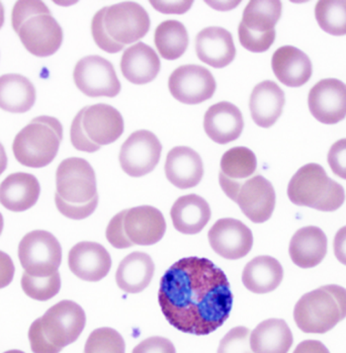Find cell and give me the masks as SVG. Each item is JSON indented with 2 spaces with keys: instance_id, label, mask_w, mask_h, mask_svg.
<instances>
[{
  "instance_id": "6da1fadb",
  "label": "cell",
  "mask_w": 346,
  "mask_h": 353,
  "mask_svg": "<svg viewBox=\"0 0 346 353\" xmlns=\"http://www.w3.org/2000/svg\"><path fill=\"white\" fill-rule=\"evenodd\" d=\"M160 307L177 330L204 336L230 316L233 294L226 274L207 259L185 257L162 276Z\"/></svg>"
},
{
  "instance_id": "f546056e",
  "label": "cell",
  "mask_w": 346,
  "mask_h": 353,
  "mask_svg": "<svg viewBox=\"0 0 346 353\" xmlns=\"http://www.w3.org/2000/svg\"><path fill=\"white\" fill-rule=\"evenodd\" d=\"M154 272V262L147 253H131L119 265L116 285L128 294H139L150 285Z\"/></svg>"
},
{
  "instance_id": "ba28073f",
  "label": "cell",
  "mask_w": 346,
  "mask_h": 353,
  "mask_svg": "<svg viewBox=\"0 0 346 353\" xmlns=\"http://www.w3.org/2000/svg\"><path fill=\"white\" fill-rule=\"evenodd\" d=\"M62 140L63 127L60 121L41 116L17 134L12 151L17 161L26 168H46L57 156Z\"/></svg>"
},
{
  "instance_id": "7bdbcfd3",
  "label": "cell",
  "mask_w": 346,
  "mask_h": 353,
  "mask_svg": "<svg viewBox=\"0 0 346 353\" xmlns=\"http://www.w3.org/2000/svg\"><path fill=\"white\" fill-rule=\"evenodd\" d=\"M153 8L159 10L163 14H183L187 12L192 8V1H179V2H163V1H151Z\"/></svg>"
},
{
  "instance_id": "4dcf8cb0",
  "label": "cell",
  "mask_w": 346,
  "mask_h": 353,
  "mask_svg": "<svg viewBox=\"0 0 346 353\" xmlns=\"http://www.w3.org/2000/svg\"><path fill=\"white\" fill-rule=\"evenodd\" d=\"M283 279L282 264L267 255L248 262L242 274L244 287L254 294H267L278 289Z\"/></svg>"
},
{
  "instance_id": "ac0fdd59",
  "label": "cell",
  "mask_w": 346,
  "mask_h": 353,
  "mask_svg": "<svg viewBox=\"0 0 346 353\" xmlns=\"http://www.w3.org/2000/svg\"><path fill=\"white\" fill-rule=\"evenodd\" d=\"M124 229L133 245H154L165 234V219L156 208L140 205L125 210Z\"/></svg>"
},
{
  "instance_id": "b9f144b4",
  "label": "cell",
  "mask_w": 346,
  "mask_h": 353,
  "mask_svg": "<svg viewBox=\"0 0 346 353\" xmlns=\"http://www.w3.org/2000/svg\"><path fill=\"white\" fill-rule=\"evenodd\" d=\"M16 274V266L8 253L0 250V290L10 285Z\"/></svg>"
},
{
  "instance_id": "7a4b0ae2",
  "label": "cell",
  "mask_w": 346,
  "mask_h": 353,
  "mask_svg": "<svg viewBox=\"0 0 346 353\" xmlns=\"http://www.w3.org/2000/svg\"><path fill=\"white\" fill-rule=\"evenodd\" d=\"M150 27L146 10L136 2L126 1L99 10L92 19V34L99 49L116 54L144 38Z\"/></svg>"
},
{
  "instance_id": "c3c4849f",
  "label": "cell",
  "mask_w": 346,
  "mask_h": 353,
  "mask_svg": "<svg viewBox=\"0 0 346 353\" xmlns=\"http://www.w3.org/2000/svg\"><path fill=\"white\" fill-rule=\"evenodd\" d=\"M4 220L3 216L0 213V235H1L2 231H3Z\"/></svg>"
},
{
  "instance_id": "d6a6232c",
  "label": "cell",
  "mask_w": 346,
  "mask_h": 353,
  "mask_svg": "<svg viewBox=\"0 0 346 353\" xmlns=\"http://www.w3.org/2000/svg\"><path fill=\"white\" fill-rule=\"evenodd\" d=\"M36 88L27 77L19 74L0 77V108L12 114L29 112L36 103Z\"/></svg>"
},
{
  "instance_id": "484cf974",
  "label": "cell",
  "mask_w": 346,
  "mask_h": 353,
  "mask_svg": "<svg viewBox=\"0 0 346 353\" xmlns=\"http://www.w3.org/2000/svg\"><path fill=\"white\" fill-rule=\"evenodd\" d=\"M161 62L152 47L139 42L125 50L121 70L128 81L136 85L152 82L159 74Z\"/></svg>"
},
{
  "instance_id": "e0dca14e",
  "label": "cell",
  "mask_w": 346,
  "mask_h": 353,
  "mask_svg": "<svg viewBox=\"0 0 346 353\" xmlns=\"http://www.w3.org/2000/svg\"><path fill=\"white\" fill-rule=\"evenodd\" d=\"M276 192L272 183L263 175L247 179L240 188L235 203L242 213L255 224L269 220L276 208Z\"/></svg>"
},
{
  "instance_id": "1f68e13d",
  "label": "cell",
  "mask_w": 346,
  "mask_h": 353,
  "mask_svg": "<svg viewBox=\"0 0 346 353\" xmlns=\"http://www.w3.org/2000/svg\"><path fill=\"white\" fill-rule=\"evenodd\" d=\"M293 343V333L283 319H268L259 323L250 334L253 353H287Z\"/></svg>"
},
{
  "instance_id": "f35d334b",
  "label": "cell",
  "mask_w": 346,
  "mask_h": 353,
  "mask_svg": "<svg viewBox=\"0 0 346 353\" xmlns=\"http://www.w3.org/2000/svg\"><path fill=\"white\" fill-rule=\"evenodd\" d=\"M124 216L125 210L116 214V215L110 220L109 225H108L107 232H105L108 241H109L110 245L114 247V248L126 249L133 246V243L130 241L126 232H125Z\"/></svg>"
},
{
  "instance_id": "2e32d148",
  "label": "cell",
  "mask_w": 346,
  "mask_h": 353,
  "mask_svg": "<svg viewBox=\"0 0 346 353\" xmlns=\"http://www.w3.org/2000/svg\"><path fill=\"white\" fill-rule=\"evenodd\" d=\"M207 238L213 250L230 261L243 259L253 246L252 230L236 219H220L210 229Z\"/></svg>"
},
{
  "instance_id": "44dd1931",
  "label": "cell",
  "mask_w": 346,
  "mask_h": 353,
  "mask_svg": "<svg viewBox=\"0 0 346 353\" xmlns=\"http://www.w3.org/2000/svg\"><path fill=\"white\" fill-rule=\"evenodd\" d=\"M196 52L201 61L216 69L225 68L236 57L232 34L220 27L205 28L199 32Z\"/></svg>"
},
{
  "instance_id": "83f0119b",
  "label": "cell",
  "mask_w": 346,
  "mask_h": 353,
  "mask_svg": "<svg viewBox=\"0 0 346 353\" xmlns=\"http://www.w3.org/2000/svg\"><path fill=\"white\" fill-rule=\"evenodd\" d=\"M285 92L276 82L265 80L253 88L250 108L252 120L258 127L270 128L282 116Z\"/></svg>"
},
{
  "instance_id": "7402d4cb",
  "label": "cell",
  "mask_w": 346,
  "mask_h": 353,
  "mask_svg": "<svg viewBox=\"0 0 346 353\" xmlns=\"http://www.w3.org/2000/svg\"><path fill=\"white\" fill-rule=\"evenodd\" d=\"M204 129L207 137L217 144L234 142L244 129L241 110L228 101L216 103L205 112Z\"/></svg>"
},
{
  "instance_id": "3957f363",
  "label": "cell",
  "mask_w": 346,
  "mask_h": 353,
  "mask_svg": "<svg viewBox=\"0 0 346 353\" xmlns=\"http://www.w3.org/2000/svg\"><path fill=\"white\" fill-rule=\"evenodd\" d=\"M55 203L58 211L71 220H83L99 205L96 177L90 162L83 158H67L56 172Z\"/></svg>"
},
{
  "instance_id": "74e56055",
  "label": "cell",
  "mask_w": 346,
  "mask_h": 353,
  "mask_svg": "<svg viewBox=\"0 0 346 353\" xmlns=\"http://www.w3.org/2000/svg\"><path fill=\"white\" fill-rule=\"evenodd\" d=\"M217 353H252L250 329L243 326L231 329L221 340Z\"/></svg>"
},
{
  "instance_id": "277c9868",
  "label": "cell",
  "mask_w": 346,
  "mask_h": 353,
  "mask_svg": "<svg viewBox=\"0 0 346 353\" xmlns=\"http://www.w3.org/2000/svg\"><path fill=\"white\" fill-rule=\"evenodd\" d=\"M85 324V312L77 303L69 300L57 303L30 327L32 353L61 352L79 339Z\"/></svg>"
},
{
  "instance_id": "60d3db41",
  "label": "cell",
  "mask_w": 346,
  "mask_h": 353,
  "mask_svg": "<svg viewBox=\"0 0 346 353\" xmlns=\"http://www.w3.org/2000/svg\"><path fill=\"white\" fill-rule=\"evenodd\" d=\"M132 353H176V350L167 338L154 336L143 340Z\"/></svg>"
},
{
  "instance_id": "e575fe53",
  "label": "cell",
  "mask_w": 346,
  "mask_h": 353,
  "mask_svg": "<svg viewBox=\"0 0 346 353\" xmlns=\"http://www.w3.org/2000/svg\"><path fill=\"white\" fill-rule=\"evenodd\" d=\"M315 17L324 32L332 36H345L346 0H321L317 2Z\"/></svg>"
},
{
  "instance_id": "4fadbf2b",
  "label": "cell",
  "mask_w": 346,
  "mask_h": 353,
  "mask_svg": "<svg viewBox=\"0 0 346 353\" xmlns=\"http://www.w3.org/2000/svg\"><path fill=\"white\" fill-rule=\"evenodd\" d=\"M162 145L152 132H134L121 147V168L129 176L141 177L152 172L159 163Z\"/></svg>"
},
{
  "instance_id": "8992f818",
  "label": "cell",
  "mask_w": 346,
  "mask_h": 353,
  "mask_svg": "<svg viewBox=\"0 0 346 353\" xmlns=\"http://www.w3.org/2000/svg\"><path fill=\"white\" fill-rule=\"evenodd\" d=\"M346 318V289L327 285L307 292L294 309V319L301 331L324 334Z\"/></svg>"
},
{
  "instance_id": "603a6c76",
  "label": "cell",
  "mask_w": 346,
  "mask_h": 353,
  "mask_svg": "<svg viewBox=\"0 0 346 353\" xmlns=\"http://www.w3.org/2000/svg\"><path fill=\"white\" fill-rule=\"evenodd\" d=\"M164 170L168 181L181 190L194 188L204 176L202 158L187 146L174 147L168 152Z\"/></svg>"
},
{
  "instance_id": "bcb514c9",
  "label": "cell",
  "mask_w": 346,
  "mask_h": 353,
  "mask_svg": "<svg viewBox=\"0 0 346 353\" xmlns=\"http://www.w3.org/2000/svg\"><path fill=\"white\" fill-rule=\"evenodd\" d=\"M8 162V155H6V149H4L3 145L0 143V175L6 170Z\"/></svg>"
},
{
  "instance_id": "4316f807",
  "label": "cell",
  "mask_w": 346,
  "mask_h": 353,
  "mask_svg": "<svg viewBox=\"0 0 346 353\" xmlns=\"http://www.w3.org/2000/svg\"><path fill=\"white\" fill-rule=\"evenodd\" d=\"M327 236L316 226L301 228L289 242V253L292 261L301 268L319 265L327 254Z\"/></svg>"
},
{
  "instance_id": "9a60e30c",
  "label": "cell",
  "mask_w": 346,
  "mask_h": 353,
  "mask_svg": "<svg viewBox=\"0 0 346 353\" xmlns=\"http://www.w3.org/2000/svg\"><path fill=\"white\" fill-rule=\"evenodd\" d=\"M308 105L318 122H341L346 118V84L336 78L320 80L309 92Z\"/></svg>"
},
{
  "instance_id": "d4e9b609",
  "label": "cell",
  "mask_w": 346,
  "mask_h": 353,
  "mask_svg": "<svg viewBox=\"0 0 346 353\" xmlns=\"http://www.w3.org/2000/svg\"><path fill=\"white\" fill-rule=\"evenodd\" d=\"M40 194V183L30 173H12L0 185V203L8 211L16 213L34 207Z\"/></svg>"
},
{
  "instance_id": "5b68a950",
  "label": "cell",
  "mask_w": 346,
  "mask_h": 353,
  "mask_svg": "<svg viewBox=\"0 0 346 353\" xmlns=\"http://www.w3.org/2000/svg\"><path fill=\"white\" fill-rule=\"evenodd\" d=\"M12 23L23 46L37 57L54 55L63 43V30L43 1L16 2Z\"/></svg>"
},
{
  "instance_id": "ab89813d",
  "label": "cell",
  "mask_w": 346,
  "mask_h": 353,
  "mask_svg": "<svg viewBox=\"0 0 346 353\" xmlns=\"http://www.w3.org/2000/svg\"><path fill=\"white\" fill-rule=\"evenodd\" d=\"M327 160L332 172L346 181V139H341L331 146Z\"/></svg>"
},
{
  "instance_id": "ee69618b",
  "label": "cell",
  "mask_w": 346,
  "mask_h": 353,
  "mask_svg": "<svg viewBox=\"0 0 346 353\" xmlns=\"http://www.w3.org/2000/svg\"><path fill=\"white\" fill-rule=\"evenodd\" d=\"M334 254L343 265H346V226L339 229L334 237Z\"/></svg>"
},
{
  "instance_id": "7c38bea8",
  "label": "cell",
  "mask_w": 346,
  "mask_h": 353,
  "mask_svg": "<svg viewBox=\"0 0 346 353\" xmlns=\"http://www.w3.org/2000/svg\"><path fill=\"white\" fill-rule=\"evenodd\" d=\"M77 88L90 97H116L122 90L114 65L101 56H86L77 62L73 72Z\"/></svg>"
},
{
  "instance_id": "9c48e42d",
  "label": "cell",
  "mask_w": 346,
  "mask_h": 353,
  "mask_svg": "<svg viewBox=\"0 0 346 353\" xmlns=\"http://www.w3.org/2000/svg\"><path fill=\"white\" fill-rule=\"evenodd\" d=\"M289 201L300 207L335 212L345 203V188L331 179L320 164L309 163L295 173L289 185Z\"/></svg>"
},
{
  "instance_id": "7dc6e473",
  "label": "cell",
  "mask_w": 346,
  "mask_h": 353,
  "mask_svg": "<svg viewBox=\"0 0 346 353\" xmlns=\"http://www.w3.org/2000/svg\"><path fill=\"white\" fill-rule=\"evenodd\" d=\"M4 23V8L0 2V29L3 27Z\"/></svg>"
},
{
  "instance_id": "d590c367",
  "label": "cell",
  "mask_w": 346,
  "mask_h": 353,
  "mask_svg": "<svg viewBox=\"0 0 346 353\" xmlns=\"http://www.w3.org/2000/svg\"><path fill=\"white\" fill-rule=\"evenodd\" d=\"M21 289L32 300L46 302L59 294L61 290V276L59 272L48 277H34L23 272Z\"/></svg>"
},
{
  "instance_id": "cb8c5ba5",
  "label": "cell",
  "mask_w": 346,
  "mask_h": 353,
  "mask_svg": "<svg viewBox=\"0 0 346 353\" xmlns=\"http://www.w3.org/2000/svg\"><path fill=\"white\" fill-rule=\"evenodd\" d=\"M272 68L278 81L287 88L305 85L313 73L310 58L294 46L278 48L272 55Z\"/></svg>"
},
{
  "instance_id": "f6af8a7d",
  "label": "cell",
  "mask_w": 346,
  "mask_h": 353,
  "mask_svg": "<svg viewBox=\"0 0 346 353\" xmlns=\"http://www.w3.org/2000/svg\"><path fill=\"white\" fill-rule=\"evenodd\" d=\"M293 353H330L328 348L319 340H304Z\"/></svg>"
},
{
  "instance_id": "836d02e7",
  "label": "cell",
  "mask_w": 346,
  "mask_h": 353,
  "mask_svg": "<svg viewBox=\"0 0 346 353\" xmlns=\"http://www.w3.org/2000/svg\"><path fill=\"white\" fill-rule=\"evenodd\" d=\"M154 43L163 59H179L190 44L189 34L185 25L174 19L162 21L155 30Z\"/></svg>"
},
{
  "instance_id": "5bb4252c",
  "label": "cell",
  "mask_w": 346,
  "mask_h": 353,
  "mask_svg": "<svg viewBox=\"0 0 346 353\" xmlns=\"http://www.w3.org/2000/svg\"><path fill=\"white\" fill-rule=\"evenodd\" d=\"M173 97L185 105H199L211 99L217 90L213 74L200 65H183L175 69L168 80Z\"/></svg>"
},
{
  "instance_id": "681fc988",
  "label": "cell",
  "mask_w": 346,
  "mask_h": 353,
  "mask_svg": "<svg viewBox=\"0 0 346 353\" xmlns=\"http://www.w3.org/2000/svg\"><path fill=\"white\" fill-rule=\"evenodd\" d=\"M3 353H26V352H21V350H8V352H6Z\"/></svg>"
},
{
  "instance_id": "30bf717a",
  "label": "cell",
  "mask_w": 346,
  "mask_h": 353,
  "mask_svg": "<svg viewBox=\"0 0 346 353\" xmlns=\"http://www.w3.org/2000/svg\"><path fill=\"white\" fill-rule=\"evenodd\" d=\"M278 0H252L246 6L238 36L242 47L252 53L269 50L276 40V26L282 17Z\"/></svg>"
},
{
  "instance_id": "ffe728a7",
  "label": "cell",
  "mask_w": 346,
  "mask_h": 353,
  "mask_svg": "<svg viewBox=\"0 0 346 353\" xmlns=\"http://www.w3.org/2000/svg\"><path fill=\"white\" fill-rule=\"evenodd\" d=\"M68 265L82 281H101L109 274L112 259L109 251L95 242H79L69 251Z\"/></svg>"
},
{
  "instance_id": "8fae6325",
  "label": "cell",
  "mask_w": 346,
  "mask_h": 353,
  "mask_svg": "<svg viewBox=\"0 0 346 353\" xmlns=\"http://www.w3.org/2000/svg\"><path fill=\"white\" fill-rule=\"evenodd\" d=\"M19 259L25 272L30 276H53L61 265V244L50 232H30L19 242Z\"/></svg>"
},
{
  "instance_id": "8d00e7d4",
  "label": "cell",
  "mask_w": 346,
  "mask_h": 353,
  "mask_svg": "<svg viewBox=\"0 0 346 353\" xmlns=\"http://www.w3.org/2000/svg\"><path fill=\"white\" fill-rule=\"evenodd\" d=\"M126 344L122 335L109 327L95 329L86 340L83 353H125Z\"/></svg>"
},
{
  "instance_id": "f1b7e54d",
  "label": "cell",
  "mask_w": 346,
  "mask_h": 353,
  "mask_svg": "<svg viewBox=\"0 0 346 353\" xmlns=\"http://www.w3.org/2000/svg\"><path fill=\"white\" fill-rule=\"evenodd\" d=\"M170 216L173 227L185 235H196L203 231L211 220L207 201L198 194L181 196L173 203Z\"/></svg>"
},
{
  "instance_id": "d6986e66",
  "label": "cell",
  "mask_w": 346,
  "mask_h": 353,
  "mask_svg": "<svg viewBox=\"0 0 346 353\" xmlns=\"http://www.w3.org/2000/svg\"><path fill=\"white\" fill-rule=\"evenodd\" d=\"M220 165L221 188L228 198L235 201L241 185L256 171V156L250 148L234 147L224 153Z\"/></svg>"
},
{
  "instance_id": "52a82bcc",
  "label": "cell",
  "mask_w": 346,
  "mask_h": 353,
  "mask_svg": "<svg viewBox=\"0 0 346 353\" xmlns=\"http://www.w3.org/2000/svg\"><path fill=\"white\" fill-rule=\"evenodd\" d=\"M124 119L116 108L97 103L79 110L70 129L73 147L82 152L94 153L121 138Z\"/></svg>"
}]
</instances>
